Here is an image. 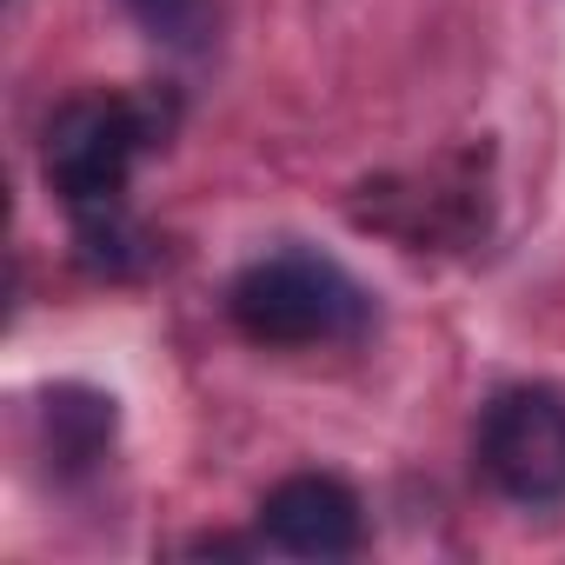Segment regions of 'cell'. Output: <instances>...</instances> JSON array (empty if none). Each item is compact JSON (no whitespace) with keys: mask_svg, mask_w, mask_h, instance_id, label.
Returning a JSON list of instances; mask_svg holds the SVG:
<instances>
[{"mask_svg":"<svg viewBox=\"0 0 565 565\" xmlns=\"http://www.w3.org/2000/svg\"><path fill=\"white\" fill-rule=\"evenodd\" d=\"M226 313L253 347H333L366 327V287L340 259L294 246L253 259L233 279Z\"/></svg>","mask_w":565,"mask_h":565,"instance_id":"cell-1","label":"cell"},{"mask_svg":"<svg viewBox=\"0 0 565 565\" xmlns=\"http://www.w3.org/2000/svg\"><path fill=\"white\" fill-rule=\"evenodd\" d=\"M147 140H153V120L140 100H120V94L67 100L47 120V147H41L47 186L61 193V206L74 220L127 213V180H134V160L147 153Z\"/></svg>","mask_w":565,"mask_h":565,"instance_id":"cell-2","label":"cell"},{"mask_svg":"<svg viewBox=\"0 0 565 565\" xmlns=\"http://www.w3.org/2000/svg\"><path fill=\"white\" fill-rule=\"evenodd\" d=\"M479 472L519 505L565 499V399L552 386H505L479 413Z\"/></svg>","mask_w":565,"mask_h":565,"instance_id":"cell-3","label":"cell"},{"mask_svg":"<svg viewBox=\"0 0 565 565\" xmlns=\"http://www.w3.org/2000/svg\"><path fill=\"white\" fill-rule=\"evenodd\" d=\"M259 539L294 558H353L366 545L360 492L333 472H294L259 499Z\"/></svg>","mask_w":565,"mask_h":565,"instance_id":"cell-4","label":"cell"},{"mask_svg":"<svg viewBox=\"0 0 565 565\" xmlns=\"http://www.w3.org/2000/svg\"><path fill=\"white\" fill-rule=\"evenodd\" d=\"M41 419H47L54 472H87V466L107 459V446H114V399H100V393H87V386L47 393Z\"/></svg>","mask_w":565,"mask_h":565,"instance_id":"cell-5","label":"cell"},{"mask_svg":"<svg viewBox=\"0 0 565 565\" xmlns=\"http://www.w3.org/2000/svg\"><path fill=\"white\" fill-rule=\"evenodd\" d=\"M127 14L167 47H206L213 34V0H127Z\"/></svg>","mask_w":565,"mask_h":565,"instance_id":"cell-6","label":"cell"}]
</instances>
